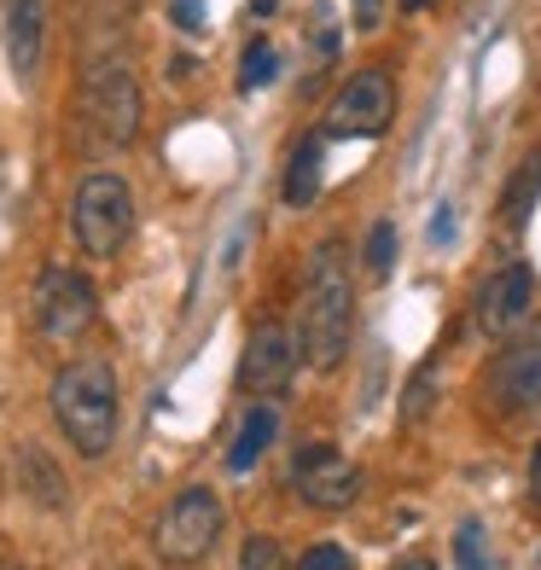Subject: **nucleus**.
<instances>
[{"mask_svg": "<svg viewBox=\"0 0 541 570\" xmlns=\"http://www.w3.org/2000/svg\"><path fill=\"white\" fill-rule=\"evenodd\" d=\"M535 559H541V553H535Z\"/></svg>", "mask_w": 541, "mask_h": 570, "instance_id": "nucleus-29", "label": "nucleus"}, {"mask_svg": "<svg viewBox=\"0 0 541 570\" xmlns=\"http://www.w3.org/2000/svg\"><path fill=\"white\" fill-rule=\"evenodd\" d=\"M70 233H76V245H82V256L111 263V256L135 239V193H128V180L111 175V169H94L70 198Z\"/></svg>", "mask_w": 541, "mask_h": 570, "instance_id": "nucleus-4", "label": "nucleus"}, {"mask_svg": "<svg viewBox=\"0 0 541 570\" xmlns=\"http://www.w3.org/2000/svg\"><path fill=\"white\" fill-rule=\"evenodd\" d=\"M222 524H227V512H222L216 489L210 483H187L158 512V524H151V553H158V564H169V570H193V564H204L216 553Z\"/></svg>", "mask_w": 541, "mask_h": 570, "instance_id": "nucleus-3", "label": "nucleus"}, {"mask_svg": "<svg viewBox=\"0 0 541 570\" xmlns=\"http://www.w3.org/2000/svg\"><path fill=\"white\" fill-rule=\"evenodd\" d=\"M274 7H279V0H250V12H256V18H268Z\"/></svg>", "mask_w": 541, "mask_h": 570, "instance_id": "nucleus-27", "label": "nucleus"}, {"mask_svg": "<svg viewBox=\"0 0 541 570\" xmlns=\"http://www.w3.org/2000/svg\"><path fill=\"white\" fill-rule=\"evenodd\" d=\"M396 570H436L431 559H407V564H396Z\"/></svg>", "mask_w": 541, "mask_h": 570, "instance_id": "nucleus-28", "label": "nucleus"}, {"mask_svg": "<svg viewBox=\"0 0 541 570\" xmlns=\"http://www.w3.org/2000/svg\"><path fill=\"white\" fill-rule=\"evenodd\" d=\"M47 53V0H7V65L18 82H36Z\"/></svg>", "mask_w": 541, "mask_h": 570, "instance_id": "nucleus-12", "label": "nucleus"}, {"mask_svg": "<svg viewBox=\"0 0 541 570\" xmlns=\"http://www.w3.org/2000/svg\"><path fill=\"white\" fill-rule=\"evenodd\" d=\"M454 570H489V535L478 518H466V524L454 530Z\"/></svg>", "mask_w": 541, "mask_h": 570, "instance_id": "nucleus-17", "label": "nucleus"}, {"mask_svg": "<svg viewBox=\"0 0 541 570\" xmlns=\"http://www.w3.org/2000/svg\"><path fill=\"white\" fill-rule=\"evenodd\" d=\"M297 570H350V553L338 548V541H315V548L297 559Z\"/></svg>", "mask_w": 541, "mask_h": 570, "instance_id": "nucleus-20", "label": "nucleus"}, {"mask_svg": "<svg viewBox=\"0 0 541 570\" xmlns=\"http://www.w3.org/2000/svg\"><path fill=\"white\" fill-rule=\"evenodd\" d=\"M367 268L373 274H391V263H396V227L391 222H373V233H367Z\"/></svg>", "mask_w": 541, "mask_h": 570, "instance_id": "nucleus-18", "label": "nucleus"}, {"mask_svg": "<svg viewBox=\"0 0 541 570\" xmlns=\"http://www.w3.org/2000/svg\"><path fill=\"white\" fill-rule=\"evenodd\" d=\"M82 128L99 146H128L140 135V82L122 59H99L82 76Z\"/></svg>", "mask_w": 541, "mask_h": 570, "instance_id": "nucleus-5", "label": "nucleus"}, {"mask_svg": "<svg viewBox=\"0 0 541 570\" xmlns=\"http://www.w3.org/2000/svg\"><path fill=\"white\" fill-rule=\"evenodd\" d=\"M396 7H402V12H431L436 0H396Z\"/></svg>", "mask_w": 541, "mask_h": 570, "instance_id": "nucleus-26", "label": "nucleus"}, {"mask_svg": "<svg viewBox=\"0 0 541 570\" xmlns=\"http://www.w3.org/2000/svg\"><path fill=\"white\" fill-rule=\"evenodd\" d=\"M292 489H297V501L315 507V512H344L361 495V465L344 460L338 449H326V443H308L292 460Z\"/></svg>", "mask_w": 541, "mask_h": 570, "instance_id": "nucleus-9", "label": "nucleus"}, {"mask_svg": "<svg viewBox=\"0 0 541 570\" xmlns=\"http://www.w3.org/2000/svg\"><path fill=\"white\" fill-rule=\"evenodd\" d=\"M530 303H535V274L524 263H512V268H495L483 279V292L472 303V321L483 338H512L524 321H530Z\"/></svg>", "mask_w": 541, "mask_h": 570, "instance_id": "nucleus-11", "label": "nucleus"}, {"mask_svg": "<svg viewBox=\"0 0 541 570\" xmlns=\"http://www.w3.org/2000/svg\"><path fill=\"white\" fill-rule=\"evenodd\" d=\"M489 396L506 420H524L541 407V321H524L501 344L495 367H489Z\"/></svg>", "mask_w": 541, "mask_h": 570, "instance_id": "nucleus-8", "label": "nucleus"}, {"mask_svg": "<svg viewBox=\"0 0 541 570\" xmlns=\"http://www.w3.org/2000/svg\"><path fill=\"white\" fill-rule=\"evenodd\" d=\"M99 321V292L88 274L76 268H41L36 279V332L47 344H76L82 332Z\"/></svg>", "mask_w": 541, "mask_h": 570, "instance_id": "nucleus-7", "label": "nucleus"}, {"mask_svg": "<svg viewBox=\"0 0 541 570\" xmlns=\"http://www.w3.org/2000/svg\"><path fill=\"white\" fill-rule=\"evenodd\" d=\"M297 367H303V344L292 338L279 321H263L245 338V355H239V384L250 396H286L292 391V379H297Z\"/></svg>", "mask_w": 541, "mask_h": 570, "instance_id": "nucleus-10", "label": "nucleus"}, {"mask_svg": "<svg viewBox=\"0 0 541 570\" xmlns=\"http://www.w3.org/2000/svg\"><path fill=\"white\" fill-rule=\"evenodd\" d=\"M454 239V210L443 204V210H436V222H431V245H449Z\"/></svg>", "mask_w": 541, "mask_h": 570, "instance_id": "nucleus-24", "label": "nucleus"}, {"mask_svg": "<svg viewBox=\"0 0 541 570\" xmlns=\"http://www.w3.org/2000/svg\"><path fill=\"white\" fill-rule=\"evenodd\" d=\"M279 436V407L268 402V396H256V407L239 420V431H234V449H227V472L234 478H245L256 460L268 454V443Z\"/></svg>", "mask_w": 541, "mask_h": 570, "instance_id": "nucleus-13", "label": "nucleus"}, {"mask_svg": "<svg viewBox=\"0 0 541 570\" xmlns=\"http://www.w3.org/2000/svg\"><path fill=\"white\" fill-rule=\"evenodd\" d=\"M239 570H286V553H279V541H274V535H245Z\"/></svg>", "mask_w": 541, "mask_h": 570, "instance_id": "nucleus-19", "label": "nucleus"}, {"mask_svg": "<svg viewBox=\"0 0 541 570\" xmlns=\"http://www.w3.org/2000/svg\"><path fill=\"white\" fill-rule=\"evenodd\" d=\"M321 158H326V135L315 128L308 140L292 146V164H286V187H279V198L292 204V210H308V204L321 198Z\"/></svg>", "mask_w": 541, "mask_h": 570, "instance_id": "nucleus-14", "label": "nucleus"}, {"mask_svg": "<svg viewBox=\"0 0 541 570\" xmlns=\"http://www.w3.org/2000/svg\"><path fill=\"white\" fill-rule=\"evenodd\" d=\"M169 18L180 23V30H198V23H204V0H169Z\"/></svg>", "mask_w": 541, "mask_h": 570, "instance_id": "nucleus-22", "label": "nucleus"}, {"mask_svg": "<svg viewBox=\"0 0 541 570\" xmlns=\"http://www.w3.org/2000/svg\"><path fill=\"white\" fill-rule=\"evenodd\" d=\"M47 407H53V420L65 431V443L82 454V460H99L111 454L117 443V373L106 367V361H70V367H59L53 391H47Z\"/></svg>", "mask_w": 541, "mask_h": 570, "instance_id": "nucleus-2", "label": "nucleus"}, {"mask_svg": "<svg viewBox=\"0 0 541 570\" xmlns=\"http://www.w3.org/2000/svg\"><path fill=\"white\" fill-rule=\"evenodd\" d=\"M274 76H279V47L274 41H250L245 59H239V88L256 94V88H268Z\"/></svg>", "mask_w": 541, "mask_h": 570, "instance_id": "nucleus-16", "label": "nucleus"}, {"mask_svg": "<svg viewBox=\"0 0 541 570\" xmlns=\"http://www.w3.org/2000/svg\"><path fill=\"white\" fill-rule=\"evenodd\" d=\"M535 198H541V146L524 151L519 169L506 175V193H501V222L506 227H524L530 210H535Z\"/></svg>", "mask_w": 541, "mask_h": 570, "instance_id": "nucleus-15", "label": "nucleus"}, {"mask_svg": "<svg viewBox=\"0 0 541 570\" xmlns=\"http://www.w3.org/2000/svg\"><path fill=\"white\" fill-rule=\"evenodd\" d=\"M350 12H355V30H378V23H384V0H350Z\"/></svg>", "mask_w": 541, "mask_h": 570, "instance_id": "nucleus-21", "label": "nucleus"}, {"mask_svg": "<svg viewBox=\"0 0 541 570\" xmlns=\"http://www.w3.org/2000/svg\"><path fill=\"white\" fill-rule=\"evenodd\" d=\"M391 122H396V82L384 65H373V70H355L350 82L332 94V106L321 117V135L326 140H378V135H391Z\"/></svg>", "mask_w": 541, "mask_h": 570, "instance_id": "nucleus-6", "label": "nucleus"}, {"mask_svg": "<svg viewBox=\"0 0 541 570\" xmlns=\"http://www.w3.org/2000/svg\"><path fill=\"white\" fill-rule=\"evenodd\" d=\"M530 495L541 501V443L530 449Z\"/></svg>", "mask_w": 541, "mask_h": 570, "instance_id": "nucleus-25", "label": "nucleus"}, {"mask_svg": "<svg viewBox=\"0 0 541 570\" xmlns=\"http://www.w3.org/2000/svg\"><path fill=\"white\" fill-rule=\"evenodd\" d=\"M350 245L326 239L308 256L303 274V308H297V344L315 373H332L350 350V321H355V279H350Z\"/></svg>", "mask_w": 541, "mask_h": 570, "instance_id": "nucleus-1", "label": "nucleus"}, {"mask_svg": "<svg viewBox=\"0 0 541 570\" xmlns=\"http://www.w3.org/2000/svg\"><path fill=\"white\" fill-rule=\"evenodd\" d=\"M332 53H338V30H332V23H326V12H321V36H315V59L326 65Z\"/></svg>", "mask_w": 541, "mask_h": 570, "instance_id": "nucleus-23", "label": "nucleus"}]
</instances>
